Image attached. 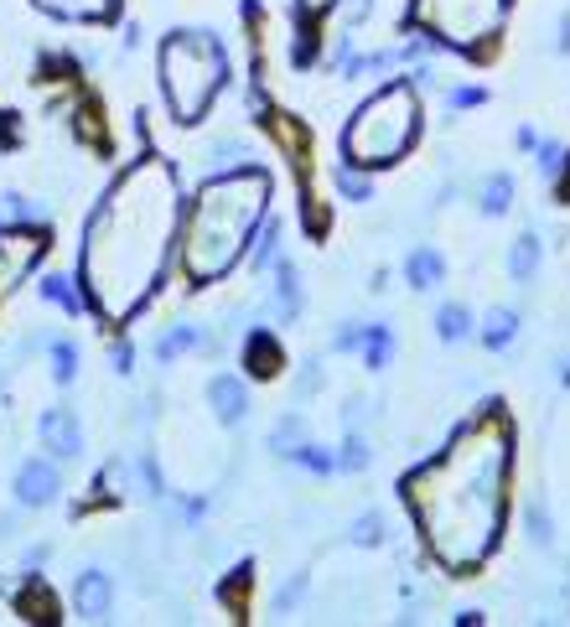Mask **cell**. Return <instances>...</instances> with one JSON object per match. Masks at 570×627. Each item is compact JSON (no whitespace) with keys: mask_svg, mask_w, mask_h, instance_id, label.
Returning a JSON list of instances; mask_svg holds the SVG:
<instances>
[{"mask_svg":"<svg viewBox=\"0 0 570 627\" xmlns=\"http://www.w3.org/2000/svg\"><path fill=\"white\" fill-rule=\"evenodd\" d=\"M513 415L503 399H488L446 436L435 456L399 477V503L441 576L473 581L503 549L513 519Z\"/></svg>","mask_w":570,"mask_h":627,"instance_id":"cell-1","label":"cell"},{"mask_svg":"<svg viewBox=\"0 0 570 627\" xmlns=\"http://www.w3.org/2000/svg\"><path fill=\"white\" fill-rule=\"evenodd\" d=\"M182 172L161 151H140L125 161L115 182L104 187L94 213L83 223L79 244V291L83 312L98 322V333L125 337L136 316L151 306L177 270V239H182Z\"/></svg>","mask_w":570,"mask_h":627,"instance_id":"cell-2","label":"cell"},{"mask_svg":"<svg viewBox=\"0 0 570 627\" xmlns=\"http://www.w3.org/2000/svg\"><path fill=\"white\" fill-rule=\"evenodd\" d=\"M276 202V177L265 166H234L197 182V193L182 208L177 275L187 291H213L249 259L259 229Z\"/></svg>","mask_w":570,"mask_h":627,"instance_id":"cell-3","label":"cell"},{"mask_svg":"<svg viewBox=\"0 0 570 627\" xmlns=\"http://www.w3.org/2000/svg\"><path fill=\"white\" fill-rule=\"evenodd\" d=\"M426 136V104L415 79H389L358 104L342 125V166L348 172H389Z\"/></svg>","mask_w":570,"mask_h":627,"instance_id":"cell-4","label":"cell"},{"mask_svg":"<svg viewBox=\"0 0 570 627\" xmlns=\"http://www.w3.org/2000/svg\"><path fill=\"white\" fill-rule=\"evenodd\" d=\"M156 83L177 125H202L229 89V47L213 32H166L156 47Z\"/></svg>","mask_w":570,"mask_h":627,"instance_id":"cell-5","label":"cell"},{"mask_svg":"<svg viewBox=\"0 0 570 627\" xmlns=\"http://www.w3.org/2000/svg\"><path fill=\"white\" fill-rule=\"evenodd\" d=\"M513 0H410L405 26L456 58H492L509 32Z\"/></svg>","mask_w":570,"mask_h":627,"instance_id":"cell-6","label":"cell"},{"mask_svg":"<svg viewBox=\"0 0 570 627\" xmlns=\"http://www.w3.org/2000/svg\"><path fill=\"white\" fill-rule=\"evenodd\" d=\"M53 249V229L47 223H0V306L37 275V265Z\"/></svg>","mask_w":570,"mask_h":627,"instance_id":"cell-7","label":"cell"},{"mask_svg":"<svg viewBox=\"0 0 570 627\" xmlns=\"http://www.w3.org/2000/svg\"><path fill=\"white\" fill-rule=\"evenodd\" d=\"M58 492H62V477H58V462H53V456H26V462H21V472H16L21 509H47Z\"/></svg>","mask_w":570,"mask_h":627,"instance_id":"cell-8","label":"cell"},{"mask_svg":"<svg viewBox=\"0 0 570 627\" xmlns=\"http://www.w3.org/2000/svg\"><path fill=\"white\" fill-rule=\"evenodd\" d=\"M26 5L53 21H68V26H109V21H119L125 0H26Z\"/></svg>","mask_w":570,"mask_h":627,"instance_id":"cell-9","label":"cell"},{"mask_svg":"<svg viewBox=\"0 0 570 627\" xmlns=\"http://www.w3.org/2000/svg\"><path fill=\"white\" fill-rule=\"evenodd\" d=\"M42 446L53 462H73L83 451V431H79V415L73 410H47L42 415Z\"/></svg>","mask_w":570,"mask_h":627,"instance_id":"cell-10","label":"cell"},{"mask_svg":"<svg viewBox=\"0 0 570 627\" xmlns=\"http://www.w3.org/2000/svg\"><path fill=\"white\" fill-rule=\"evenodd\" d=\"M109 602H115V591H109V576H104V570H83L79 581H73V612H79V617L98 623V617L109 612Z\"/></svg>","mask_w":570,"mask_h":627,"instance_id":"cell-11","label":"cell"},{"mask_svg":"<svg viewBox=\"0 0 570 627\" xmlns=\"http://www.w3.org/2000/svg\"><path fill=\"white\" fill-rule=\"evenodd\" d=\"M16 612L26 617V623H58V617H62L58 596H53V587H47L42 576H32V581L16 591Z\"/></svg>","mask_w":570,"mask_h":627,"instance_id":"cell-12","label":"cell"},{"mask_svg":"<svg viewBox=\"0 0 570 627\" xmlns=\"http://www.w3.org/2000/svg\"><path fill=\"white\" fill-rule=\"evenodd\" d=\"M244 369H249V379H276V373L286 369V353H280L276 337L270 333L249 337V348H244Z\"/></svg>","mask_w":570,"mask_h":627,"instance_id":"cell-13","label":"cell"},{"mask_svg":"<svg viewBox=\"0 0 570 627\" xmlns=\"http://www.w3.org/2000/svg\"><path fill=\"white\" fill-rule=\"evenodd\" d=\"M208 399H213V410L223 426H234V420H244V384L239 379H213V390H208Z\"/></svg>","mask_w":570,"mask_h":627,"instance_id":"cell-14","label":"cell"},{"mask_svg":"<svg viewBox=\"0 0 570 627\" xmlns=\"http://www.w3.org/2000/svg\"><path fill=\"white\" fill-rule=\"evenodd\" d=\"M42 295H47L53 306H62L68 316H79V312H83V291H79V280H68V275H53V280L42 286Z\"/></svg>","mask_w":570,"mask_h":627,"instance_id":"cell-15","label":"cell"},{"mask_svg":"<svg viewBox=\"0 0 570 627\" xmlns=\"http://www.w3.org/2000/svg\"><path fill=\"white\" fill-rule=\"evenodd\" d=\"M337 11V0H295V16H301V32L306 37H316L322 32V21Z\"/></svg>","mask_w":570,"mask_h":627,"instance_id":"cell-16","label":"cell"},{"mask_svg":"<svg viewBox=\"0 0 570 627\" xmlns=\"http://www.w3.org/2000/svg\"><path fill=\"white\" fill-rule=\"evenodd\" d=\"M53 379H58V384H73V379H79V348H73V342H53Z\"/></svg>","mask_w":570,"mask_h":627,"instance_id":"cell-17","label":"cell"},{"mask_svg":"<svg viewBox=\"0 0 570 627\" xmlns=\"http://www.w3.org/2000/svg\"><path fill=\"white\" fill-rule=\"evenodd\" d=\"M431 275H435V259L431 255H415L410 259V280H415V286H420V280H431Z\"/></svg>","mask_w":570,"mask_h":627,"instance_id":"cell-18","label":"cell"},{"mask_svg":"<svg viewBox=\"0 0 570 627\" xmlns=\"http://www.w3.org/2000/svg\"><path fill=\"white\" fill-rule=\"evenodd\" d=\"M441 322H446V327H441L446 337H462V333H467V312H446Z\"/></svg>","mask_w":570,"mask_h":627,"instance_id":"cell-19","label":"cell"}]
</instances>
